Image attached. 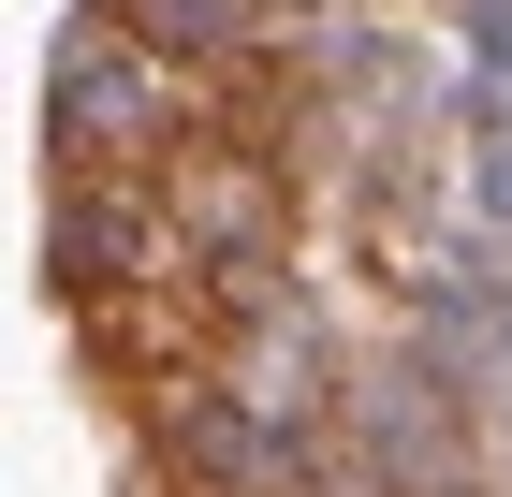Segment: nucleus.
<instances>
[{"instance_id":"1","label":"nucleus","mask_w":512,"mask_h":497,"mask_svg":"<svg viewBox=\"0 0 512 497\" xmlns=\"http://www.w3.org/2000/svg\"><path fill=\"white\" fill-rule=\"evenodd\" d=\"M191 132H205V59L118 30L88 0L74 30H59V74H44V161L59 176H161Z\"/></svg>"},{"instance_id":"2","label":"nucleus","mask_w":512,"mask_h":497,"mask_svg":"<svg viewBox=\"0 0 512 497\" xmlns=\"http://www.w3.org/2000/svg\"><path fill=\"white\" fill-rule=\"evenodd\" d=\"M337 424H352L366 454L395 468L410 497H483V439H469V366L454 351H381V366H352L337 381Z\"/></svg>"},{"instance_id":"3","label":"nucleus","mask_w":512,"mask_h":497,"mask_svg":"<svg viewBox=\"0 0 512 497\" xmlns=\"http://www.w3.org/2000/svg\"><path fill=\"white\" fill-rule=\"evenodd\" d=\"M161 205L191 234V264H293V147L205 117L191 147L161 161Z\"/></svg>"},{"instance_id":"4","label":"nucleus","mask_w":512,"mask_h":497,"mask_svg":"<svg viewBox=\"0 0 512 497\" xmlns=\"http://www.w3.org/2000/svg\"><path fill=\"white\" fill-rule=\"evenodd\" d=\"M44 278L74 307H118V293H161V278H205V264H191V234H176V205H161V176H59Z\"/></svg>"}]
</instances>
